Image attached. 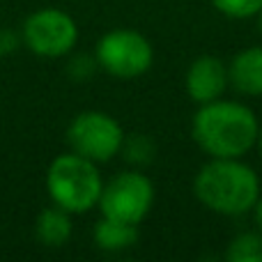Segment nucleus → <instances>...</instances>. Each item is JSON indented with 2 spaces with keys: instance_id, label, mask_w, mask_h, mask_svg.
I'll return each instance as SVG.
<instances>
[{
  "instance_id": "6ab92c4d",
  "label": "nucleus",
  "mask_w": 262,
  "mask_h": 262,
  "mask_svg": "<svg viewBox=\"0 0 262 262\" xmlns=\"http://www.w3.org/2000/svg\"><path fill=\"white\" fill-rule=\"evenodd\" d=\"M255 18H258V32H260V35H262V9H260V12H258V16H255Z\"/></svg>"
},
{
  "instance_id": "f3484780",
  "label": "nucleus",
  "mask_w": 262,
  "mask_h": 262,
  "mask_svg": "<svg viewBox=\"0 0 262 262\" xmlns=\"http://www.w3.org/2000/svg\"><path fill=\"white\" fill-rule=\"evenodd\" d=\"M251 214H253V223H255V228H258V230H262V195L258 198V203L253 205Z\"/></svg>"
},
{
  "instance_id": "a211bd4d",
  "label": "nucleus",
  "mask_w": 262,
  "mask_h": 262,
  "mask_svg": "<svg viewBox=\"0 0 262 262\" xmlns=\"http://www.w3.org/2000/svg\"><path fill=\"white\" fill-rule=\"evenodd\" d=\"M255 147H258V152L262 157V124H260V131H258V143H255Z\"/></svg>"
},
{
  "instance_id": "2eb2a0df",
  "label": "nucleus",
  "mask_w": 262,
  "mask_h": 262,
  "mask_svg": "<svg viewBox=\"0 0 262 262\" xmlns=\"http://www.w3.org/2000/svg\"><path fill=\"white\" fill-rule=\"evenodd\" d=\"M95 69H97L95 55H74L67 64V72L74 81H88Z\"/></svg>"
},
{
  "instance_id": "f03ea898",
  "label": "nucleus",
  "mask_w": 262,
  "mask_h": 262,
  "mask_svg": "<svg viewBox=\"0 0 262 262\" xmlns=\"http://www.w3.org/2000/svg\"><path fill=\"white\" fill-rule=\"evenodd\" d=\"M193 195L214 214L242 216L251 214L262 186L258 172L242 159H209L193 177Z\"/></svg>"
},
{
  "instance_id": "ddd939ff",
  "label": "nucleus",
  "mask_w": 262,
  "mask_h": 262,
  "mask_svg": "<svg viewBox=\"0 0 262 262\" xmlns=\"http://www.w3.org/2000/svg\"><path fill=\"white\" fill-rule=\"evenodd\" d=\"M120 154L134 168H143L147 163H152L154 157H157V143L145 134H131V136H124Z\"/></svg>"
},
{
  "instance_id": "4468645a",
  "label": "nucleus",
  "mask_w": 262,
  "mask_h": 262,
  "mask_svg": "<svg viewBox=\"0 0 262 262\" xmlns=\"http://www.w3.org/2000/svg\"><path fill=\"white\" fill-rule=\"evenodd\" d=\"M212 5L228 18H255L262 9V0H212Z\"/></svg>"
},
{
  "instance_id": "dca6fc26",
  "label": "nucleus",
  "mask_w": 262,
  "mask_h": 262,
  "mask_svg": "<svg viewBox=\"0 0 262 262\" xmlns=\"http://www.w3.org/2000/svg\"><path fill=\"white\" fill-rule=\"evenodd\" d=\"M21 44H23V39H21L18 32L9 30V28H0V58L14 53Z\"/></svg>"
},
{
  "instance_id": "f257e3e1",
  "label": "nucleus",
  "mask_w": 262,
  "mask_h": 262,
  "mask_svg": "<svg viewBox=\"0 0 262 262\" xmlns=\"http://www.w3.org/2000/svg\"><path fill=\"white\" fill-rule=\"evenodd\" d=\"M260 120L253 108L235 99L200 104L191 120V136L209 159H242L258 143Z\"/></svg>"
},
{
  "instance_id": "9b49d317",
  "label": "nucleus",
  "mask_w": 262,
  "mask_h": 262,
  "mask_svg": "<svg viewBox=\"0 0 262 262\" xmlns=\"http://www.w3.org/2000/svg\"><path fill=\"white\" fill-rule=\"evenodd\" d=\"M92 239H95L97 249L106 251V253H120V251L131 249L138 242V226L118 221V219L101 216L95 223Z\"/></svg>"
},
{
  "instance_id": "6e6552de",
  "label": "nucleus",
  "mask_w": 262,
  "mask_h": 262,
  "mask_svg": "<svg viewBox=\"0 0 262 262\" xmlns=\"http://www.w3.org/2000/svg\"><path fill=\"white\" fill-rule=\"evenodd\" d=\"M228 85H230L228 64L212 53L198 55L184 74V90L198 106L221 99Z\"/></svg>"
},
{
  "instance_id": "423d86ee",
  "label": "nucleus",
  "mask_w": 262,
  "mask_h": 262,
  "mask_svg": "<svg viewBox=\"0 0 262 262\" xmlns=\"http://www.w3.org/2000/svg\"><path fill=\"white\" fill-rule=\"evenodd\" d=\"M124 129L106 111H83L69 122L67 145L72 152L90 159L95 163H106L115 159L122 149Z\"/></svg>"
},
{
  "instance_id": "20e7f679",
  "label": "nucleus",
  "mask_w": 262,
  "mask_h": 262,
  "mask_svg": "<svg viewBox=\"0 0 262 262\" xmlns=\"http://www.w3.org/2000/svg\"><path fill=\"white\" fill-rule=\"evenodd\" d=\"M97 67L120 81L147 74L154 64V46L143 32L131 28H113L104 32L95 46Z\"/></svg>"
},
{
  "instance_id": "1a4fd4ad",
  "label": "nucleus",
  "mask_w": 262,
  "mask_h": 262,
  "mask_svg": "<svg viewBox=\"0 0 262 262\" xmlns=\"http://www.w3.org/2000/svg\"><path fill=\"white\" fill-rule=\"evenodd\" d=\"M230 85L239 95L260 97L262 95V46H249L235 53L228 64Z\"/></svg>"
},
{
  "instance_id": "7ed1b4c3",
  "label": "nucleus",
  "mask_w": 262,
  "mask_h": 262,
  "mask_svg": "<svg viewBox=\"0 0 262 262\" xmlns=\"http://www.w3.org/2000/svg\"><path fill=\"white\" fill-rule=\"evenodd\" d=\"M97 166L99 163L72 149L58 154L46 168V193L51 203L67 209L74 216L95 209L104 189V177Z\"/></svg>"
},
{
  "instance_id": "0eeeda50",
  "label": "nucleus",
  "mask_w": 262,
  "mask_h": 262,
  "mask_svg": "<svg viewBox=\"0 0 262 262\" xmlns=\"http://www.w3.org/2000/svg\"><path fill=\"white\" fill-rule=\"evenodd\" d=\"M21 39L39 58H64L76 49L78 23L64 9L41 7L23 21Z\"/></svg>"
},
{
  "instance_id": "39448f33",
  "label": "nucleus",
  "mask_w": 262,
  "mask_h": 262,
  "mask_svg": "<svg viewBox=\"0 0 262 262\" xmlns=\"http://www.w3.org/2000/svg\"><path fill=\"white\" fill-rule=\"evenodd\" d=\"M154 205V182L138 168L115 172L104 182L99 195L101 216L118 219V221L138 226L145 221Z\"/></svg>"
},
{
  "instance_id": "f8f14e48",
  "label": "nucleus",
  "mask_w": 262,
  "mask_h": 262,
  "mask_svg": "<svg viewBox=\"0 0 262 262\" xmlns=\"http://www.w3.org/2000/svg\"><path fill=\"white\" fill-rule=\"evenodd\" d=\"M228 262H262V230H246L230 239L226 249Z\"/></svg>"
},
{
  "instance_id": "9d476101",
  "label": "nucleus",
  "mask_w": 262,
  "mask_h": 262,
  "mask_svg": "<svg viewBox=\"0 0 262 262\" xmlns=\"http://www.w3.org/2000/svg\"><path fill=\"white\" fill-rule=\"evenodd\" d=\"M74 214L67 209L51 203V207H44L35 219V237L46 249H60L74 235Z\"/></svg>"
}]
</instances>
